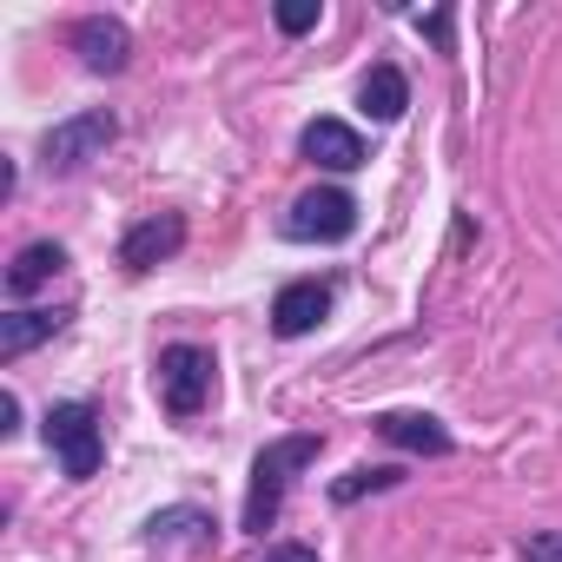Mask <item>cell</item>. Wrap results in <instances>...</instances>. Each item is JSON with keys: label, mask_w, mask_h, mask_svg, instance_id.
Wrapping results in <instances>:
<instances>
[{"label": "cell", "mask_w": 562, "mask_h": 562, "mask_svg": "<svg viewBox=\"0 0 562 562\" xmlns=\"http://www.w3.org/2000/svg\"><path fill=\"white\" fill-rule=\"evenodd\" d=\"M318 437H278V443H265L258 457H251V490H245V529L251 536H265L271 522H278V503H285V490H292V476L305 470V463H318Z\"/></svg>", "instance_id": "cell-1"}, {"label": "cell", "mask_w": 562, "mask_h": 562, "mask_svg": "<svg viewBox=\"0 0 562 562\" xmlns=\"http://www.w3.org/2000/svg\"><path fill=\"white\" fill-rule=\"evenodd\" d=\"M113 139H120V120H113L106 106H87V113L60 120V126L41 139V166L67 179V172H80V166H93V159H100Z\"/></svg>", "instance_id": "cell-2"}, {"label": "cell", "mask_w": 562, "mask_h": 562, "mask_svg": "<svg viewBox=\"0 0 562 562\" xmlns=\"http://www.w3.org/2000/svg\"><path fill=\"white\" fill-rule=\"evenodd\" d=\"M212 351H199V345H166L159 351V364H153V384H159V404L172 411V417H199L205 411V397H212Z\"/></svg>", "instance_id": "cell-3"}, {"label": "cell", "mask_w": 562, "mask_h": 562, "mask_svg": "<svg viewBox=\"0 0 562 562\" xmlns=\"http://www.w3.org/2000/svg\"><path fill=\"white\" fill-rule=\"evenodd\" d=\"M41 430H47V450L60 457V470H67L74 483L100 476V457H106V443H100V417H93V404H54Z\"/></svg>", "instance_id": "cell-4"}, {"label": "cell", "mask_w": 562, "mask_h": 562, "mask_svg": "<svg viewBox=\"0 0 562 562\" xmlns=\"http://www.w3.org/2000/svg\"><path fill=\"white\" fill-rule=\"evenodd\" d=\"M285 232L292 238H318V245H338V238H351L358 232V199L351 192H338V186H318V192H305L292 212H285Z\"/></svg>", "instance_id": "cell-5"}, {"label": "cell", "mask_w": 562, "mask_h": 562, "mask_svg": "<svg viewBox=\"0 0 562 562\" xmlns=\"http://www.w3.org/2000/svg\"><path fill=\"white\" fill-rule=\"evenodd\" d=\"M179 245H186V218H179V212H153V218H139V225L120 238V265H126V271H153V265H166Z\"/></svg>", "instance_id": "cell-6"}, {"label": "cell", "mask_w": 562, "mask_h": 562, "mask_svg": "<svg viewBox=\"0 0 562 562\" xmlns=\"http://www.w3.org/2000/svg\"><path fill=\"white\" fill-rule=\"evenodd\" d=\"M325 312H331V285L325 278H299V285H285L271 299V331L278 338H305V331L325 325Z\"/></svg>", "instance_id": "cell-7"}, {"label": "cell", "mask_w": 562, "mask_h": 562, "mask_svg": "<svg viewBox=\"0 0 562 562\" xmlns=\"http://www.w3.org/2000/svg\"><path fill=\"white\" fill-rule=\"evenodd\" d=\"M299 146H305V159L312 166H325V172H358L371 153H364V139L345 126V120H312L305 133H299Z\"/></svg>", "instance_id": "cell-8"}, {"label": "cell", "mask_w": 562, "mask_h": 562, "mask_svg": "<svg viewBox=\"0 0 562 562\" xmlns=\"http://www.w3.org/2000/svg\"><path fill=\"white\" fill-rule=\"evenodd\" d=\"M74 54H80L93 74H120V67L133 60V34H126L120 21L93 14V21H80V27H74Z\"/></svg>", "instance_id": "cell-9"}, {"label": "cell", "mask_w": 562, "mask_h": 562, "mask_svg": "<svg viewBox=\"0 0 562 562\" xmlns=\"http://www.w3.org/2000/svg\"><path fill=\"white\" fill-rule=\"evenodd\" d=\"M378 430H384L397 450H411V457H450V430H443L437 417H417V411H391V417H378Z\"/></svg>", "instance_id": "cell-10"}, {"label": "cell", "mask_w": 562, "mask_h": 562, "mask_svg": "<svg viewBox=\"0 0 562 562\" xmlns=\"http://www.w3.org/2000/svg\"><path fill=\"white\" fill-rule=\"evenodd\" d=\"M60 325H67V312H8V318H0V364L27 358V351L47 345Z\"/></svg>", "instance_id": "cell-11"}, {"label": "cell", "mask_w": 562, "mask_h": 562, "mask_svg": "<svg viewBox=\"0 0 562 562\" xmlns=\"http://www.w3.org/2000/svg\"><path fill=\"white\" fill-rule=\"evenodd\" d=\"M60 271H67V251H60L54 238H41V245H27V251L8 265V292H14V299H34L47 278H60Z\"/></svg>", "instance_id": "cell-12"}, {"label": "cell", "mask_w": 562, "mask_h": 562, "mask_svg": "<svg viewBox=\"0 0 562 562\" xmlns=\"http://www.w3.org/2000/svg\"><path fill=\"white\" fill-rule=\"evenodd\" d=\"M358 106L371 113V120H397L404 106H411V87H404V74L384 60V67H371L364 80H358Z\"/></svg>", "instance_id": "cell-13"}, {"label": "cell", "mask_w": 562, "mask_h": 562, "mask_svg": "<svg viewBox=\"0 0 562 562\" xmlns=\"http://www.w3.org/2000/svg\"><path fill=\"white\" fill-rule=\"evenodd\" d=\"M186 529L199 536V529H212V522H205L199 509H166V516H153V522H146V536H153V542H159V536H186Z\"/></svg>", "instance_id": "cell-14"}, {"label": "cell", "mask_w": 562, "mask_h": 562, "mask_svg": "<svg viewBox=\"0 0 562 562\" xmlns=\"http://www.w3.org/2000/svg\"><path fill=\"white\" fill-rule=\"evenodd\" d=\"M516 555H522V562H562V529H529V536L516 542Z\"/></svg>", "instance_id": "cell-15"}, {"label": "cell", "mask_w": 562, "mask_h": 562, "mask_svg": "<svg viewBox=\"0 0 562 562\" xmlns=\"http://www.w3.org/2000/svg\"><path fill=\"white\" fill-rule=\"evenodd\" d=\"M391 483H397V470H351L331 496H338V503H351V496H364V490H391Z\"/></svg>", "instance_id": "cell-16"}, {"label": "cell", "mask_w": 562, "mask_h": 562, "mask_svg": "<svg viewBox=\"0 0 562 562\" xmlns=\"http://www.w3.org/2000/svg\"><path fill=\"white\" fill-rule=\"evenodd\" d=\"M278 27H285V34H312L318 27V0H285V8H278Z\"/></svg>", "instance_id": "cell-17"}, {"label": "cell", "mask_w": 562, "mask_h": 562, "mask_svg": "<svg viewBox=\"0 0 562 562\" xmlns=\"http://www.w3.org/2000/svg\"><path fill=\"white\" fill-rule=\"evenodd\" d=\"M265 562H318L305 542H278V549H265Z\"/></svg>", "instance_id": "cell-18"}, {"label": "cell", "mask_w": 562, "mask_h": 562, "mask_svg": "<svg viewBox=\"0 0 562 562\" xmlns=\"http://www.w3.org/2000/svg\"><path fill=\"white\" fill-rule=\"evenodd\" d=\"M21 430V397L8 391V397H0V437H14Z\"/></svg>", "instance_id": "cell-19"}, {"label": "cell", "mask_w": 562, "mask_h": 562, "mask_svg": "<svg viewBox=\"0 0 562 562\" xmlns=\"http://www.w3.org/2000/svg\"><path fill=\"white\" fill-rule=\"evenodd\" d=\"M424 34H430V41L443 47V41H450V14H430V21H424Z\"/></svg>", "instance_id": "cell-20"}]
</instances>
